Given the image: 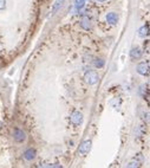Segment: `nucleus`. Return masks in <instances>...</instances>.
Instances as JSON below:
<instances>
[{
	"label": "nucleus",
	"instance_id": "nucleus-1",
	"mask_svg": "<svg viewBox=\"0 0 150 168\" xmlns=\"http://www.w3.org/2000/svg\"><path fill=\"white\" fill-rule=\"evenodd\" d=\"M84 81H85L89 85H95V84L99 81V76H98V74H97L96 71L89 70V71H86L85 75H84Z\"/></svg>",
	"mask_w": 150,
	"mask_h": 168
},
{
	"label": "nucleus",
	"instance_id": "nucleus-2",
	"mask_svg": "<svg viewBox=\"0 0 150 168\" xmlns=\"http://www.w3.org/2000/svg\"><path fill=\"white\" fill-rule=\"evenodd\" d=\"M144 162V157L142 154H137L136 156H134L131 160L129 161V163L126 165L128 168H138V167H141Z\"/></svg>",
	"mask_w": 150,
	"mask_h": 168
},
{
	"label": "nucleus",
	"instance_id": "nucleus-3",
	"mask_svg": "<svg viewBox=\"0 0 150 168\" xmlns=\"http://www.w3.org/2000/svg\"><path fill=\"white\" fill-rule=\"evenodd\" d=\"M91 147H92V141L91 140H85V141H83L81 143V146H79L78 152H79L81 155H85V154H87L90 150H91Z\"/></svg>",
	"mask_w": 150,
	"mask_h": 168
},
{
	"label": "nucleus",
	"instance_id": "nucleus-4",
	"mask_svg": "<svg viewBox=\"0 0 150 168\" xmlns=\"http://www.w3.org/2000/svg\"><path fill=\"white\" fill-rule=\"evenodd\" d=\"M70 120H71V123L73 125H81L83 123V114L81 111H73L71 117H70Z\"/></svg>",
	"mask_w": 150,
	"mask_h": 168
},
{
	"label": "nucleus",
	"instance_id": "nucleus-5",
	"mask_svg": "<svg viewBox=\"0 0 150 168\" xmlns=\"http://www.w3.org/2000/svg\"><path fill=\"white\" fill-rule=\"evenodd\" d=\"M136 70L139 75L142 76H149V62H142L139 63L136 67Z\"/></svg>",
	"mask_w": 150,
	"mask_h": 168
},
{
	"label": "nucleus",
	"instance_id": "nucleus-6",
	"mask_svg": "<svg viewBox=\"0 0 150 168\" xmlns=\"http://www.w3.org/2000/svg\"><path fill=\"white\" fill-rule=\"evenodd\" d=\"M13 139L18 143H23L26 140V134L23 129H15L13 133Z\"/></svg>",
	"mask_w": 150,
	"mask_h": 168
},
{
	"label": "nucleus",
	"instance_id": "nucleus-7",
	"mask_svg": "<svg viewBox=\"0 0 150 168\" xmlns=\"http://www.w3.org/2000/svg\"><path fill=\"white\" fill-rule=\"evenodd\" d=\"M81 27L85 31H89V30H91L92 27V23H91V19H90L87 16H84L82 17L81 19Z\"/></svg>",
	"mask_w": 150,
	"mask_h": 168
},
{
	"label": "nucleus",
	"instance_id": "nucleus-8",
	"mask_svg": "<svg viewBox=\"0 0 150 168\" xmlns=\"http://www.w3.org/2000/svg\"><path fill=\"white\" fill-rule=\"evenodd\" d=\"M106 23L112 25V26H116L118 24V16L115 13V12H110L106 14Z\"/></svg>",
	"mask_w": 150,
	"mask_h": 168
},
{
	"label": "nucleus",
	"instance_id": "nucleus-9",
	"mask_svg": "<svg viewBox=\"0 0 150 168\" xmlns=\"http://www.w3.org/2000/svg\"><path fill=\"white\" fill-rule=\"evenodd\" d=\"M36 150L33 149V148H27V149L24 152V159L27 160V161H32L36 159Z\"/></svg>",
	"mask_w": 150,
	"mask_h": 168
},
{
	"label": "nucleus",
	"instance_id": "nucleus-10",
	"mask_svg": "<svg viewBox=\"0 0 150 168\" xmlns=\"http://www.w3.org/2000/svg\"><path fill=\"white\" fill-rule=\"evenodd\" d=\"M142 55H143V51L139 47H134V49H131V51H130V58L134 59V61L139 59L142 57Z\"/></svg>",
	"mask_w": 150,
	"mask_h": 168
},
{
	"label": "nucleus",
	"instance_id": "nucleus-11",
	"mask_svg": "<svg viewBox=\"0 0 150 168\" xmlns=\"http://www.w3.org/2000/svg\"><path fill=\"white\" fill-rule=\"evenodd\" d=\"M149 85L148 84H142L141 86H139V90H138V92H139V95H141L143 98H148L149 97Z\"/></svg>",
	"mask_w": 150,
	"mask_h": 168
},
{
	"label": "nucleus",
	"instance_id": "nucleus-12",
	"mask_svg": "<svg viewBox=\"0 0 150 168\" xmlns=\"http://www.w3.org/2000/svg\"><path fill=\"white\" fill-rule=\"evenodd\" d=\"M63 3H64V0H54V3L52 5V8H51V16H53L58 11V9L62 7Z\"/></svg>",
	"mask_w": 150,
	"mask_h": 168
},
{
	"label": "nucleus",
	"instance_id": "nucleus-13",
	"mask_svg": "<svg viewBox=\"0 0 150 168\" xmlns=\"http://www.w3.org/2000/svg\"><path fill=\"white\" fill-rule=\"evenodd\" d=\"M139 33V37H142V38H144V37H147L148 36V33H149V25L147 24V25H144V26H142L141 28H139V31H138Z\"/></svg>",
	"mask_w": 150,
	"mask_h": 168
},
{
	"label": "nucleus",
	"instance_id": "nucleus-14",
	"mask_svg": "<svg viewBox=\"0 0 150 168\" xmlns=\"http://www.w3.org/2000/svg\"><path fill=\"white\" fill-rule=\"evenodd\" d=\"M93 65L97 67V69H102L104 65H105V61L102 58H96L93 61Z\"/></svg>",
	"mask_w": 150,
	"mask_h": 168
},
{
	"label": "nucleus",
	"instance_id": "nucleus-15",
	"mask_svg": "<svg viewBox=\"0 0 150 168\" xmlns=\"http://www.w3.org/2000/svg\"><path fill=\"white\" fill-rule=\"evenodd\" d=\"M145 135V128L143 125H138L136 129V137H142Z\"/></svg>",
	"mask_w": 150,
	"mask_h": 168
},
{
	"label": "nucleus",
	"instance_id": "nucleus-16",
	"mask_svg": "<svg viewBox=\"0 0 150 168\" xmlns=\"http://www.w3.org/2000/svg\"><path fill=\"white\" fill-rule=\"evenodd\" d=\"M111 105L115 108V109H119V107H121V98L119 97H116L111 101Z\"/></svg>",
	"mask_w": 150,
	"mask_h": 168
},
{
	"label": "nucleus",
	"instance_id": "nucleus-17",
	"mask_svg": "<svg viewBox=\"0 0 150 168\" xmlns=\"http://www.w3.org/2000/svg\"><path fill=\"white\" fill-rule=\"evenodd\" d=\"M85 5V0H75V7L76 9H82Z\"/></svg>",
	"mask_w": 150,
	"mask_h": 168
},
{
	"label": "nucleus",
	"instance_id": "nucleus-18",
	"mask_svg": "<svg viewBox=\"0 0 150 168\" xmlns=\"http://www.w3.org/2000/svg\"><path fill=\"white\" fill-rule=\"evenodd\" d=\"M5 7H6V0H0V11L5 9Z\"/></svg>",
	"mask_w": 150,
	"mask_h": 168
},
{
	"label": "nucleus",
	"instance_id": "nucleus-19",
	"mask_svg": "<svg viewBox=\"0 0 150 168\" xmlns=\"http://www.w3.org/2000/svg\"><path fill=\"white\" fill-rule=\"evenodd\" d=\"M142 116H143L142 118H143L144 121H147V123H148V122H149V113H148V111H147V113H143Z\"/></svg>",
	"mask_w": 150,
	"mask_h": 168
},
{
	"label": "nucleus",
	"instance_id": "nucleus-20",
	"mask_svg": "<svg viewBox=\"0 0 150 168\" xmlns=\"http://www.w3.org/2000/svg\"><path fill=\"white\" fill-rule=\"evenodd\" d=\"M98 3H104V1H106V0H97Z\"/></svg>",
	"mask_w": 150,
	"mask_h": 168
},
{
	"label": "nucleus",
	"instance_id": "nucleus-21",
	"mask_svg": "<svg viewBox=\"0 0 150 168\" xmlns=\"http://www.w3.org/2000/svg\"><path fill=\"white\" fill-rule=\"evenodd\" d=\"M85 1H86V0H85Z\"/></svg>",
	"mask_w": 150,
	"mask_h": 168
}]
</instances>
